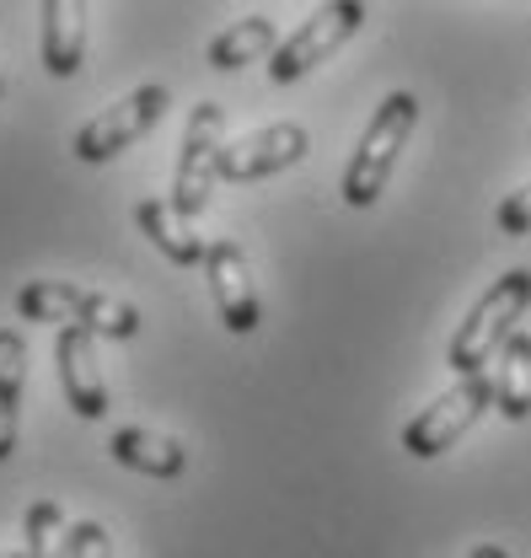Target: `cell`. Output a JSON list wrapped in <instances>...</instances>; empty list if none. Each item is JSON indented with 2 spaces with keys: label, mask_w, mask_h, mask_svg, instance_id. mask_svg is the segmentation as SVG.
I'll return each instance as SVG.
<instances>
[{
  "label": "cell",
  "mask_w": 531,
  "mask_h": 558,
  "mask_svg": "<svg viewBox=\"0 0 531 558\" xmlns=\"http://www.w3.org/2000/svg\"><path fill=\"white\" fill-rule=\"evenodd\" d=\"M167 108H172V92L167 86H134L130 97H119V102H108L97 119H86L75 140H70V150H75V161H92V167H102V161H113V156H124L130 145L150 135L161 119H167Z\"/></svg>",
  "instance_id": "obj_4"
},
{
  "label": "cell",
  "mask_w": 531,
  "mask_h": 558,
  "mask_svg": "<svg viewBox=\"0 0 531 558\" xmlns=\"http://www.w3.org/2000/svg\"><path fill=\"white\" fill-rule=\"evenodd\" d=\"M494 414L505 424L531 418V333H516L494 360Z\"/></svg>",
  "instance_id": "obj_15"
},
{
  "label": "cell",
  "mask_w": 531,
  "mask_h": 558,
  "mask_svg": "<svg viewBox=\"0 0 531 558\" xmlns=\"http://www.w3.org/2000/svg\"><path fill=\"white\" fill-rule=\"evenodd\" d=\"M527 306H531V269L499 275L478 301H472V312L462 317V328L451 333L446 365H451L457 376H483V365L499 360V349L521 333L516 323L527 317Z\"/></svg>",
  "instance_id": "obj_2"
},
{
  "label": "cell",
  "mask_w": 531,
  "mask_h": 558,
  "mask_svg": "<svg viewBox=\"0 0 531 558\" xmlns=\"http://www.w3.org/2000/svg\"><path fill=\"white\" fill-rule=\"evenodd\" d=\"M483 409H494V376L488 371L483 376H462L451 392H441L430 409H419V414L402 424V451L419 457V462L451 451L467 429L483 418Z\"/></svg>",
  "instance_id": "obj_5"
},
{
  "label": "cell",
  "mask_w": 531,
  "mask_h": 558,
  "mask_svg": "<svg viewBox=\"0 0 531 558\" xmlns=\"http://www.w3.org/2000/svg\"><path fill=\"white\" fill-rule=\"evenodd\" d=\"M108 451H113V462H119V468H134V473H145V478H178V473L189 468L183 440L156 435V429H140V424H130V429H113Z\"/></svg>",
  "instance_id": "obj_13"
},
{
  "label": "cell",
  "mask_w": 531,
  "mask_h": 558,
  "mask_svg": "<svg viewBox=\"0 0 531 558\" xmlns=\"http://www.w3.org/2000/svg\"><path fill=\"white\" fill-rule=\"evenodd\" d=\"M22 387H27V344H22L16 328H0V462L16 451Z\"/></svg>",
  "instance_id": "obj_16"
},
{
  "label": "cell",
  "mask_w": 531,
  "mask_h": 558,
  "mask_svg": "<svg viewBox=\"0 0 531 558\" xmlns=\"http://www.w3.org/2000/svg\"><path fill=\"white\" fill-rule=\"evenodd\" d=\"M220 156H226V108L204 97L200 108L189 113L183 150H178V172H172V194H167L189 220L209 209V194L220 183Z\"/></svg>",
  "instance_id": "obj_6"
},
{
  "label": "cell",
  "mask_w": 531,
  "mask_h": 558,
  "mask_svg": "<svg viewBox=\"0 0 531 558\" xmlns=\"http://www.w3.org/2000/svg\"><path fill=\"white\" fill-rule=\"evenodd\" d=\"M0 558H27V554H0Z\"/></svg>",
  "instance_id": "obj_21"
},
{
  "label": "cell",
  "mask_w": 531,
  "mask_h": 558,
  "mask_svg": "<svg viewBox=\"0 0 531 558\" xmlns=\"http://www.w3.org/2000/svg\"><path fill=\"white\" fill-rule=\"evenodd\" d=\"M16 312L22 323H55V328H86L92 339H134L140 333V312L124 295L108 290H81L70 279H27L16 290Z\"/></svg>",
  "instance_id": "obj_1"
},
{
  "label": "cell",
  "mask_w": 531,
  "mask_h": 558,
  "mask_svg": "<svg viewBox=\"0 0 531 558\" xmlns=\"http://www.w3.org/2000/svg\"><path fill=\"white\" fill-rule=\"evenodd\" d=\"M134 220H140V231L150 236V247L167 253V264H178V269H194V264H200L204 269L209 242L194 231V220L172 205V199H140V205H134Z\"/></svg>",
  "instance_id": "obj_12"
},
{
  "label": "cell",
  "mask_w": 531,
  "mask_h": 558,
  "mask_svg": "<svg viewBox=\"0 0 531 558\" xmlns=\"http://www.w3.org/2000/svg\"><path fill=\"white\" fill-rule=\"evenodd\" d=\"M204 279H209V301L220 312V323L231 333H258L264 306H258V284H253V264L231 236H215L204 253Z\"/></svg>",
  "instance_id": "obj_8"
},
{
  "label": "cell",
  "mask_w": 531,
  "mask_h": 558,
  "mask_svg": "<svg viewBox=\"0 0 531 558\" xmlns=\"http://www.w3.org/2000/svg\"><path fill=\"white\" fill-rule=\"evenodd\" d=\"M0 92H5V81H0Z\"/></svg>",
  "instance_id": "obj_22"
},
{
  "label": "cell",
  "mask_w": 531,
  "mask_h": 558,
  "mask_svg": "<svg viewBox=\"0 0 531 558\" xmlns=\"http://www.w3.org/2000/svg\"><path fill=\"white\" fill-rule=\"evenodd\" d=\"M70 558H113V537L102 521H75L70 526Z\"/></svg>",
  "instance_id": "obj_18"
},
{
  "label": "cell",
  "mask_w": 531,
  "mask_h": 558,
  "mask_svg": "<svg viewBox=\"0 0 531 558\" xmlns=\"http://www.w3.org/2000/svg\"><path fill=\"white\" fill-rule=\"evenodd\" d=\"M306 150H312V135L301 124H268V130H253V135H242V140H226L220 178L258 183V178H274V172L295 167Z\"/></svg>",
  "instance_id": "obj_9"
},
{
  "label": "cell",
  "mask_w": 531,
  "mask_h": 558,
  "mask_svg": "<svg viewBox=\"0 0 531 558\" xmlns=\"http://www.w3.org/2000/svg\"><path fill=\"white\" fill-rule=\"evenodd\" d=\"M467 558H510V554H505L499 543H478V548H472V554H467Z\"/></svg>",
  "instance_id": "obj_20"
},
{
  "label": "cell",
  "mask_w": 531,
  "mask_h": 558,
  "mask_svg": "<svg viewBox=\"0 0 531 558\" xmlns=\"http://www.w3.org/2000/svg\"><path fill=\"white\" fill-rule=\"evenodd\" d=\"M413 124H419V97H413V92H393V97H382V108L371 113L365 135H360L354 156H349V167H343V183H338L343 205L349 209H371L382 194H387L393 167H398L402 145H408V135H413Z\"/></svg>",
  "instance_id": "obj_3"
},
{
  "label": "cell",
  "mask_w": 531,
  "mask_h": 558,
  "mask_svg": "<svg viewBox=\"0 0 531 558\" xmlns=\"http://www.w3.org/2000/svg\"><path fill=\"white\" fill-rule=\"evenodd\" d=\"M274 49H279V27H274V16L258 11V16H242L226 33H215L204 60H209V70H242L253 60H274Z\"/></svg>",
  "instance_id": "obj_14"
},
{
  "label": "cell",
  "mask_w": 531,
  "mask_h": 558,
  "mask_svg": "<svg viewBox=\"0 0 531 558\" xmlns=\"http://www.w3.org/2000/svg\"><path fill=\"white\" fill-rule=\"evenodd\" d=\"M22 532H27V558H70V526L55 499H33Z\"/></svg>",
  "instance_id": "obj_17"
},
{
  "label": "cell",
  "mask_w": 531,
  "mask_h": 558,
  "mask_svg": "<svg viewBox=\"0 0 531 558\" xmlns=\"http://www.w3.org/2000/svg\"><path fill=\"white\" fill-rule=\"evenodd\" d=\"M360 22H365V5L360 0H333L323 11H312L279 49H274V60H268V81H279V86H290V81H301L306 70H317L323 60H333L354 33H360Z\"/></svg>",
  "instance_id": "obj_7"
},
{
  "label": "cell",
  "mask_w": 531,
  "mask_h": 558,
  "mask_svg": "<svg viewBox=\"0 0 531 558\" xmlns=\"http://www.w3.org/2000/svg\"><path fill=\"white\" fill-rule=\"evenodd\" d=\"M494 226H499L505 236H531V183L527 189H516L505 205L494 209Z\"/></svg>",
  "instance_id": "obj_19"
},
{
  "label": "cell",
  "mask_w": 531,
  "mask_h": 558,
  "mask_svg": "<svg viewBox=\"0 0 531 558\" xmlns=\"http://www.w3.org/2000/svg\"><path fill=\"white\" fill-rule=\"evenodd\" d=\"M44 27H38V49H44V70L70 81L86 65V5L81 0H44Z\"/></svg>",
  "instance_id": "obj_11"
},
{
  "label": "cell",
  "mask_w": 531,
  "mask_h": 558,
  "mask_svg": "<svg viewBox=\"0 0 531 558\" xmlns=\"http://www.w3.org/2000/svg\"><path fill=\"white\" fill-rule=\"evenodd\" d=\"M55 360H60V387H65L70 409L81 418L108 414V381H102V365H97V339L86 328H60Z\"/></svg>",
  "instance_id": "obj_10"
}]
</instances>
